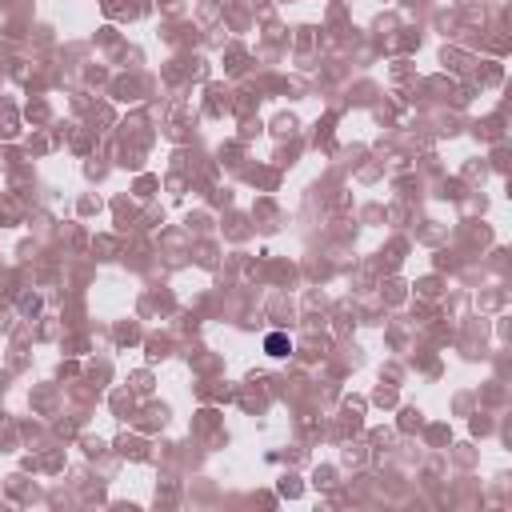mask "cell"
Segmentation results:
<instances>
[{"instance_id": "1", "label": "cell", "mask_w": 512, "mask_h": 512, "mask_svg": "<svg viewBox=\"0 0 512 512\" xmlns=\"http://www.w3.org/2000/svg\"><path fill=\"white\" fill-rule=\"evenodd\" d=\"M288 348H292V344H288L284 332H268V336H264V352H268V356H288Z\"/></svg>"}]
</instances>
